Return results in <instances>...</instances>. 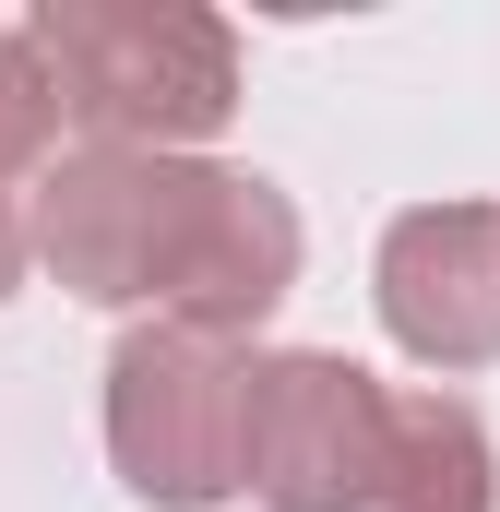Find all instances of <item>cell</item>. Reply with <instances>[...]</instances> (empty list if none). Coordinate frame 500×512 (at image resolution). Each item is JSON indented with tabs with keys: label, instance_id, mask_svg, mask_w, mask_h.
Here are the masks:
<instances>
[{
	"label": "cell",
	"instance_id": "obj_8",
	"mask_svg": "<svg viewBox=\"0 0 500 512\" xmlns=\"http://www.w3.org/2000/svg\"><path fill=\"white\" fill-rule=\"evenodd\" d=\"M24 251H36V227H24V215H12V191H0V298L24 286Z\"/></svg>",
	"mask_w": 500,
	"mask_h": 512
},
{
	"label": "cell",
	"instance_id": "obj_6",
	"mask_svg": "<svg viewBox=\"0 0 500 512\" xmlns=\"http://www.w3.org/2000/svg\"><path fill=\"white\" fill-rule=\"evenodd\" d=\"M500 501V453L477 429L465 393H393V489L381 512H489Z\"/></svg>",
	"mask_w": 500,
	"mask_h": 512
},
{
	"label": "cell",
	"instance_id": "obj_7",
	"mask_svg": "<svg viewBox=\"0 0 500 512\" xmlns=\"http://www.w3.org/2000/svg\"><path fill=\"white\" fill-rule=\"evenodd\" d=\"M60 120H72L60 72L36 60V36H12V24H0V179H12V167H36V155L60 143Z\"/></svg>",
	"mask_w": 500,
	"mask_h": 512
},
{
	"label": "cell",
	"instance_id": "obj_5",
	"mask_svg": "<svg viewBox=\"0 0 500 512\" xmlns=\"http://www.w3.org/2000/svg\"><path fill=\"white\" fill-rule=\"evenodd\" d=\"M381 322L429 370L500 358V203H417L381 239Z\"/></svg>",
	"mask_w": 500,
	"mask_h": 512
},
{
	"label": "cell",
	"instance_id": "obj_4",
	"mask_svg": "<svg viewBox=\"0 0 500 512\" xmlns=\"http://www.w3.org/2000/svg\"><path fill=\"white\" fill-rule=\"evenodd\" d=\"M381 489H393V393L334 346L250 358V501L262 512H381Z\"/></svg>",
	"mask_w": 500,
	"mask_h": 512
},
{
	"label": "cell",
	"instance_id": "obj_1",
	"mask_svg": "<svg viewBox=\"0 0 500 512\" xmlns=\"http://www.w3.org/2000/svg\"><path fill=\"white\" fill-rule=\"evenodd\" d=\"M227 203H239V167H191V155H143V143H84L36 191V251L96 310H143L155 298V322H179V298L203 286V262L227 239Z\"/></svg>",
	"mask_w": 500,
	"mask_h": 512
},
{
	"label": "cell",
	"instance_id": "obj_3",
	"mask_svg": "<svg viewBox=\"0 0 500 512\" xmlns=\"http://www.w3.org/2000/svg\"><path fill=\"white\" fill-rule=\"evenodd\" d=\"M108 453L143 501H227L250 489V358L191 334V322H143L108 358Z\"/></svg>",
	"mask_w": 500,
	"mask_h": 512
},
{
	"label": "cell",
	"instance_id": "obj_2",
	"mask_svg": "<svg viewBox=\"0 0 500 512\" xmlns=\"http://www.w3.org/2000/svg\"><path fill=\"white\" fill-rule=\"evenodd\" d=\"M24 36L96 143L179 155L239 120V36L191 0H36Z\"/></svg>",
	"mask_w": 500,
	"mask_h": 512
}]
</instances>
